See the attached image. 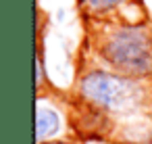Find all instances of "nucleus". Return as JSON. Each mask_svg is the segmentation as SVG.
<instances>
[{
	"label": "nucleus",
	"instance_id": "nucleus-5",
	"mask_svg": "<svg viewBox=\"0 0 152 144\" xmlns=\"http://www.w3.org/2000/svg\"><path fill=\"white\" fill-rule=\"evenodd\" d=\"M44 77H46V71H44V59H42V52H38V59H36V86H38V90L42 88Z\"/></svg>",
	"mask_w": 152,
	"mask_h": 144
},
{
	"label": "nucleus",
	"instance_id": "nucleus-6",
	"mask_svg": "<svg viewBox=\"0 0 152 144\" xmlns=\"http://www.w3.org/2000/svg\"><path fill=\"white\" fill-rule=\"evenodd\" d=\"M40 144H69V142H63V140H48V142H40Z\"/></svg>",
	"mask_w": 152,
	"mask_h": 144
},
{
	"label": "nucleus",
	"instance_id": "nucleus-3",
	"mask_svg": "<svg viewBox=\"0 0 152 144\" xmlns=\"http://www.w3.org/2000/svg\"><path fill=\"white\" fill-rule=\"evenodd\" d=\"M61 129V115L52 107H44L40 102L36 109V144L52 140Z\"/></svg>",
	"mask_w": 152,
	"mask_h": 144
},
{
	"label": "nucleus",
	"instance_id": "nucleus-1",
	"mask_svg": "<svg viewBox=\"0 0 152 144\" xmlns=\"http://www.w3.org/2000/svg\"><path fill=\"white\" fill-rule=\"evenodd\" d=\"M77 94L83 104H90L104 115L110 113L119 117L137 115L148 102V90L140 79L106 69H94L81 75Z\"/></svg>",
	"mask_w": 152,
	"mask_h": 144
},
{
	"label": "nucleus",
	"instance_id": "nucleus-2",
	"mask_svg": "<svg viewBox=\"0 0 152 144\" xmlns=\"http://www.w3.org/2000/svg\"><path fill=\"white\" fill-rule=\"evenodd\" d=\"M100 57L121 75L148 79L152 77V34L140 23L117 25L100 42Z\"/></svg>",
	"mask_w": 152,
	"mask_h": 144
},
{
	"label": "nucleus",
	"instance_id": "nucleus-4",
	"mask_svg": "<svg viewBox=\"0 0 152 144\" xmlns=\"http://www.w3.org/2000/svg\"><path fill=\"white\" fill-rule=\"evenodd\" d=\"M127 0H81V7L90 13V15H106L110 11H115L117 7L125 4Z\"/></svg>",
	"mask_w": 152,
	"mask_h": 144
}]
</instances>
